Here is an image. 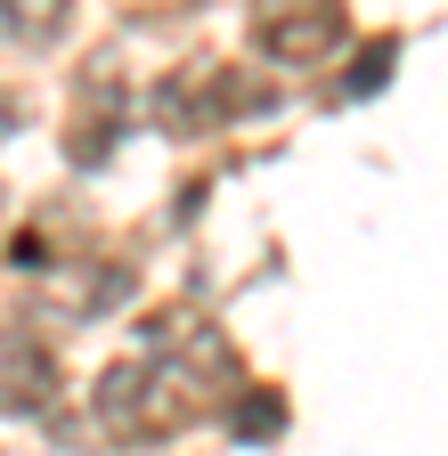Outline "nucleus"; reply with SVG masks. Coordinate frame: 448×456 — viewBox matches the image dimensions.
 I'll use <instances>...</instances> for the list:
<instances>
[{
	"label": "nucleus",
	"mask_w": 448,
	"mask_h": 456,
	"mask_svg": "<svg viewBox=\"0 0 448 456\" xmlns=\"http://www.w3.org/2000/svg\"><path fill=\"white\" fill-rule=\"evenodd\" d=\"M49 391H58V367L33 334H0V416H41Z\"/></svg>",
	"instance_id": "f257e3e1"
},
{
	"label": "nucleus",
	"mask_w": 448,
	"mask_h": 456,
	"mask_svg": "<svg viewBox=\"0 0 448 456\" xmlns=\"http://www.w3.org/2000/svg\"><path fill=\"white\" fill-rule=\"evenodd\" d=\"M0 33L41 49V41H58L66 33V0H0Z\"/></svg>",
	"instance_id": "f03ea898"
},
{
	"label": "nucleus",
	"mask_w": 448,
	"mask_h": 456,
	"mask_svg": "<svg viewBox=\"0 0 448 456\" xmlns=\"http://www.w3.org/2000/svg\"><path fill=\"white\" fill-rule=\"evenodd\" d=\"M9 123H17V98H9V90H0V131H9Z\"/></svg>",
	"instance_id": "7ed1b4c3"
}]
</instances>
